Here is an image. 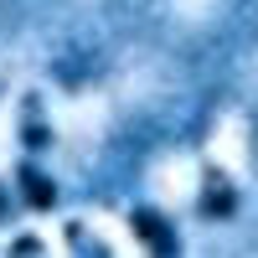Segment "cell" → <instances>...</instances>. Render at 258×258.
I'll return each mask as SVG.
<instances>
[{
  "label": "cell",
  "instance_id": "1",
  "mask_svg": "<svg viewBox=\"0 0 258 258\" xmlns=\"http://www.w3.org/2000/svg\"><path fill=\"white\" fill-rule=\"evenodd\" d=\"M129 232L140 238V248H145L150 258H181L176 227H170L165 212H155V207H135V212H129Z\"/></svg>",
  "mask_w": 258,
  "mask_h": 258
},
{
  "label": "cell",
  "instance_id": "2",
  "mask_svg": "<svg viewBox=\"0 0 258 258\" xmlns=\"http://www.w3.org/2000/svg\"><path fill=\"white\" fill-rule=\"evenodd\" d=\"M197 212H202L207 222H227V217H238V186H232L217 165H212V170H207V181H202Z\"/></svg>",
  "mask_w": 258,
  "mask_h": 258
},
{
  "label": "cell",
  "instance_id": "3",
  "mask_svg": "<svg viewBox=\"0 0 258 258\" xmlns=\"http://www.w3.org/2000/svg\"><path fill=\"white\" fill-rule=\"evenodd\" d=\"M16 191H21V202H26L31 212H52L57 207V181L36 160H21L16 165Z\"/></svg>",
  "mask_w": 258,
  "mask_h": 258
},
{
  "label": "cell",
  "instance_id": "4",
  "mask_svg": "<svg viewBox=\"0 0 258 258\" xmlns=\"http://www.w3.org/2000/svg\"><path fill=\"white\" fill-rule=\"evenodd\" d=\"M21 145H26V160H36L41 150H52V124L41 114V93L21 98Z\"/></svg>",
  "mask_w": 258,
  "mask_h": 258
},
{
  "label": "cell",
  "instance_id": "5",
  "mask_svg": "<svg viewBox=\"0 0 258 258\" xmlns=\"http://www.w3.org/2000/svg\"><path fill=\"white\" fill-rule=\"evenodd\" d=\"M62 243H68L78 258H114V248L103 243L98 232H88V227H83V222H73V217L62 222Z\"/></svg>",
  "mask_w": 258,
  "mask_h": 258
},
{
  "label": "cell",
  "instance_id": "6",
  "mask_svg": "<svg viewBox=\"0 0 258 258\" xmlns=\"http://www.w3.org/2000/svg\"><path fill=\"white\" fill-rule=\"evenodd\" d=\"M41 253H47V248H41L36 232H21V238L11 243V258H41Z\"/></svg>",
  "mask_w": 258,
  "mask_h": 258
},
{
  "label": "cell",
  "instance_id": "7",
  "mask_svg": "<svg viewBox=\"0 0 258 258\" xmlns=\"http://www.w3.org/2000/svg\"><path fill=\"white\" fill-rule=\"evenodd\" d=\"M11 222V197H6V186H0V227Z\"/></svg>",
  "mask_w": 258,
  "mask_h": 258
}]
</instances>
